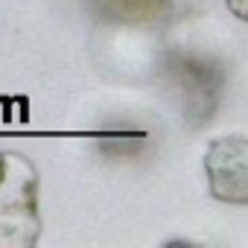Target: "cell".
Returning <instances> with one entry per match:
<instances>
[{
    "label": "cell",
    "instance_id": "7a4b0ae2",
    "mask_svg": "<svg viewBox=\"0 0 248 248\" xmlns=\"http://www.w3.org/2000/svg\"><path fill=\"white\" fill-rule=\"evenodd\" d=\"M170 70L175 73L181 91H184V114L193 129L210 123L222 88H225V67L222 62L202 56V53H172L170 56Z\"/></svg>",
    "mask_w": 248,
    "mask_h": 248
},
{
    "label": "cell",
    "instance_id": "277c9868",
    "mask_svg": "<svg viewBox=\"0 0 248 248\" xmlns=\"http://www.w3.org/2000/svg\"><path fill=\"white\" fill-rule=\"evenodd\" d=\"M99 12L117 24H155L172 9V0H96Z\"/></svg>",
    "mask_w": 248,
    "mask_h": 248
},
{
    "label": "cell",
    "instance_id": "5b68a950",
    "mask_svg": "<svg viewBox=\"0 0 248 248\" xmlns=\"http://www.w3.org/2000/svg\"><path fill=\"white\" fill-rule=\"evenodd\" d=\"M228 6L233 9L236 18H245V0H228Z\"/></svg>",
    "mask_w": 248,
    "mask_h": 248
},
{
    "label": "cell",
    "instance_id": "3957f363",
    "mask_svg": "<svg viewBox=\"0 0 248 248\" xmlns=\"http://www.w3.org/2000/svg\"><path fill=\"white\" fill-rule=\"evenodd\" d=\"M204 172L213 199L228 204H248V140L242 135L210 140Z\"/></svg>",
    "mask_w": 248,
    "mask_h": 248
},
{
    "label": "cell",
    "instance_id": "6da1fadb",
    "mask_svg": "<svg viewBox=\"0 0 248 248\" xmlns=\"http://www.w3.org/2000/svg\"><path fill=\"white\" fill-rule=\"evenodd\" d=\"M38 236V170L21 152H0V248H32Z\"/></svg>",
    "mask_w": 248,
    "mask_h": 248
}]
</instances>
